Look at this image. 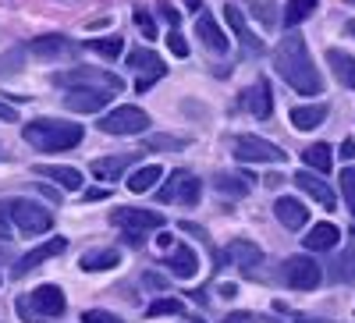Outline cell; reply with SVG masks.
<instances>
[{"label":"cell","mask_w":355,"mask_h":323,"mask_svg":"<svg viewBox=\"0 0 355 323\" xmlns=\"http://www.w3.org/2000/svg\"><path fill=\"white\" fill-rule=\"evenodd\" d=\"M348 36H355V18L348 21Z\"/></svg>","instance_id":"51"},{"label":"cell","mask_w":355,"mask_h":323,"mask_svg":"<svg viewBox=\"0 0 355 323\" xmlns=\"http://www.w3.org/2000/svg\"><path fill=\"white\" fill-rule=\"evenodd\" d=\"M291 182L299 185V189H302L313 202H320L323 210H334V207H338V195H334V189H331L327 182H320V174H316V171H309V167H306V171L295 174Z\"/></svg>","instance_id":"12"},{"label":"cell","mask_w":355,"mask_h":323,"mask_svg":"<svg viewBox=\"0 0 355 323\" xmlns=\"http://www.w3.org/2000/svg\"><path fill=\"white\" fill-rule=\"evenodd\" d=\"M341 195H345L348 213L355 217V171H352V167H345V171H341Z\"/></svg>","instance_id":"34"},{"label":"cell","mask_w":355,"mask_h":323,"mask_svg":"<svg viewBox=\"0 0 355 323\" xmlns=\"http://www.w3.org/2000/svg\"><path fill=\"white\" fill-rule=\"evenodd\" d=\"M117 263H121V252L117 249H89V252H82L78 267L85 274H103V270H114Z\"/></svg>","instance_id":"23"},{"label":"cell","mask_w":355,"mask_h":323,"mask_svg":"<svg viewBox=\"0 0 355 323\" xmlns=\"http://www.w3.org/2000/svg\"><path fill=\"white\" fill-rule=\"evenodd\" d=\"M302 164H306L309 171H316V174H327V171L334 167L331 146H327V142H313V146H306V150H302Z\"/></svg>","instance_id":"29"},{"label":"cell","mask_w":355,"mask_h":323,"mask_svg":"<svg viewBox=\"0 0 355 323\" xmlns=\"http://www.w3.org/2000/svg\"><path fill=\"white\" fill-rule=\"evenodd\" d=\"M157 8H160V15H164V21H167L171 28H178V25H182V11H174V8L167 4V0H160Z\"/></svg>","instance_id":"42"},{"label":"cell","mask_w":355,"mask_h":323,"mask_svg":"<svg viewBox=\"0 0 355 323\" xmlns=\"http://www.w3.org/2000/svg\"><path fill=\"white\" fill-rule=\"evenodd\" d=\"M146 146H150V150H185L189 139H178V135H153Z\"/></svg>","instance_id":"37"},{"label":"cell","mask_w":355,"mask_h":323,"mask_svg":"<svg viewBox=\"0 0 355 323\" xmlns=\"http://www.w3.org/2000/svg\"><path fill=\"white\" fill-rule=\"evenodd\" d=\"M8 210H11V220L25 234H46L53 227V213L46 207H40V202H33V199H11Z\"/></svg>","instance_id":"7"},{"label":"cell","mask_w":355,"mask_h":323,"mask_svg":"<svg viewBox=\"0 0 355 323\" xmlns=\"http://www.w3.org/2000/svg\"><path fill=\"white\" fill-rule=\"evenodd\" d=\"M352 263H355V245H352L341 259L331 263V267H334V270H331V281H348V277H352Z\"/></svg>","instance_id":"35"},{"label":"cell","mask_w":355,"mask_h":323,"mask_svg":"<svg viewBox=\"0 0 355 323\" xmlns=\"http://www.w3.org/2000/svg\"><path fill=\"white\" fill-rule=\"evenodd\" d=\"M274 217L288 227V231H299V227H306V220H309V210L302 207L299 199H291V195H281L277 202H274Z\"/></svg>","instance_id":"16"},{"label":"cell","mask_w":355,"mask_h":323,"mask_svg":"<svg viewBox=\"0 0 355 323\" xmlns=\"http://www.w3.org/2000/svg\"><path fill=\"white\" fill-rule=\"evenodd\" d=\"M274 68L277 75L291 85L299 96H323V78L320 71L313 68V57H309V46L299 33H291L277 43L274 50Z\"/></svg>","instance_id":"1"},{"label":"cell","mask_w":355,"mask_h":323,"mask_svg":"<svg viewBox=\"0 0 355 323\" xmlns=\"http://www.w3.org/2000/svg\"><path fill=\"white\" fill-rule=\"evenodd\" d=\"M132 21H135V28H139V33H142L146 40H157V21H153V15H150V11H142V8H135Z\"/></svg>","instance_id":"36"},{"label":"cell","mask_w":355,"mask_h":323,"mask_svg":"<svg viewBox=\"0 0 355 323\" xmlns=\"http://www.w3.org/2000/svg\"><path fill=\"white\" fill-rule=\"evenodd\" d=\"M61 252H68V238H50V242H43V245H36L33 252H25L21 259H18V267H15V277H25L28 270H36L40 263H46V259H53V256H61Z\"/></svg>","instance_id":"13"},{"label":"cell","mask_w":355,"mask_h":323,"mask_svg":"<svg viewBox=\"0 0 355 323\" xmlns=\"http://www.w3.org/2000/svg\"><path fill=\"white\" fill-rule=\"evenodd\" d=\"M160 178H164V167H160V164H142L139 171H132V174H128V192H135V195L153 192Z\"/></svg>","instance_id":"27"},{"label":"cell","mask_w":355,"mask_h":323,"mask_svg":"<svg viewBox=\"0 0 355 323\" xmlns=\"http://www.w3.org/2000/svg\"><path fill=\"white\" fill-rule=\"evenodd\" d=\"M132 160H135L132 153H121V157H103V160H93V164H89V171H93V178H100V182H117Z\"/></svg>","instance_id":"26"},{"label":"cell","mask_w":355,"mask_h":323,"mask_svg":"<svg viewBox=\"0 0 355 323\" xmlns=\"http://www.w3.org/2000/svg\"><path fill=\"white\" fill-rule=\"evenodd\" d=\"M82 323H121L114 313H103V309H89V313H82Z\"/></svg>","instance_id":"40"},{"label":"cell","mask_w":355,"mask_h":323,"mask_svg":"<svg viewBox=\"0 0 355 323\" xmlns=\"http://www.w3.org/2000/svg\"><path fill=\"white\" fill-rule=\"evenodd\" d=\"M0 238H11V210H8V202H0Z\"/></svg>","instance_id":"43"},{"label":"cell","mask_w":355,"mask_h":323,"mask_svg":"<svg viewBox=\"0 0 355 323\" xmlns=\"http://www.w3.org/2000/svg\"><path fill=\"white\" fill-rule=\"evenodd\" d=\"M234 160L239 164H281L284 150L270 139H259V135H239L234 139Z\"/></svg>","instance_id":"6"},{"label":"cell","mask_w":355,"mask_h":323,"mask_svg":"<svg viewBox=\"0 0 355 323\" xmlns=\"http://www.w3.org/2000/svg\"><path fill=\"white\" fill-rule=\"evenodd\" d=\"M28 309H33V316H43V320H53V316H64L68 302H64V291L57 284H40L33 295L25 299Z\"/></svg>","instance_id":"10"},{"label":"cell","mask_w":355,"mask_h":323,"mask_svg":"<svg viewBox=\"0 0 355 323\" xmlns=\"http://www.w3.org/2000/svg\"><path fill=\"white\" fill-rule=\"evenodd\" d=\"M316 11V0H288L284 4V25L295 28V25H302L306 18H313Z\"/></svg>","instance_id":"30"},{"label":"cell","mask_w":355,"mask_h":323,"mask_svg":"<svg viewBox=\"0 0 355 323\" xmlns=\"http://www.w3.org/2000/svg\"><path fill=\"white\" fill-rule=\"evenodd\" d=\"M146 128H150V114L132 103H121L100 117V132H107V135H142Z\"/></svg>","instance_id":"4"},{"label":"cell","mask_w":355,"mask_h":323,"mask_svg":"<svg viewBox=\"0 0 355 323\" xmlns=\"http://www.w3.org/2000/svg\"><path fill=\"white\" fill-rule=\"evenodd\" d=\"M100 199H107V189H89L85 192V202H100Z\"/></svg>","instance_id":"46"},{"label":"cell","mask_w":355,"mask_h":323,"mask_svg":"<svg viewBox=\"0 0 355 323\" xmlns=\"http://www.w3.org/2000/svg\"><path fill=\"white\" fill-rule=\"evenodd\" d=\"M33 171L40 174V178L57 182V185L68 189V192H78V189H82V174H78L75 167H64V164H36Z\"/></svg>","instance_id":"18"},{"label":"cell","mask_w":355,"mask_h":323,"mask_svg":"<svg viewBox=\"0 0 355 323\" xmlns=\"http://www.w3.org/2000/svg\"><path fill=\"white\" fill-rule=\"evenodd\" d=\"M288 117H291V128L313 132V128H320L323 121H327V103H306V107H295Z\"/></svg>","instance_id":"22"},{"label":"cell","mask_w":355,"mask_h":323,"mask_svg":"<svg viewBox=\"0 0 355 323\" xmlns=\"http://www.w3.org/2000/svg\"><path fill=\"white\" fill-rule=\"evenodd\" d=\"M167 270H171V277L189 281V277L199 274V259H196V252H192L189 245H178V249L167 256Z\"/></svg>","instance_id":"25"},{"label":"cell","mask_w":355,"mask_h":323,"mask_svg":"<svg viewBox=\"0 0 355 323\" xmlns=\"http://www.w3.org/2000/svg\"><path fill=\"white\" fill-rule=\"evenodd\" d=\"M341 157H345V160H355V142H352V139L341 142Z\"/></svg>","instance_id":"47"},{"label":"cell","mask_w":355,"mask_h":323,"mask_svg":"<svg viewBox=\"0 0 355 323\" xmlns=\"http://www.w3.org/2000/svg\"><path fill=\"white\" fill-rule=\"evenodd\" d=\"M146 284H150V288H164L167 281H164V277H157V274H146Z\"/></svg>","instance_id":"49"},{"label":"cell","mask_w":355,"mask_h":323,"mask_svg":"<svg viewBox=\"0 0 355 323\" xmlns=\"http://www.w3.org/2000/svg\"><path fill=\"white\" fill-rule=\"evenodd\" d=\"M53 85L61 89H110V93H121L125 82L110 75V71H100V68H68V71H53L50 75Z\"/></svg>","instance_id":"3"},{"label":"cell","mask_w":355,"mask_h":323,"mask_svg":"<svg viewBox=\"0 0 355 323\" xmlns=\"http://www.w3.org/2000/svg\"><path fill=\"white\" fill-rule=\"evenodd\" d=\"M25 142L40 153H64V150H75L82 142V125H71V121H57V117H36L21 128Z\"/></svg>","instance_id":"2"},{"label":"cell","mask_w":355,"mask_h":323,"mask_svg":"<svg viewBox=\"0 0 355 323\" xmlns=\"http://www.w3.org/2000/svg\"><path fill=\"white\" fill-rule=\"evenodd\" d=\"M323 281V270L313 256H288L284 259V284L295 291H313Z\"/></svg>","instance_id":"9"},{"label":"cell","mask_w":355,"mask_h":323,"mask_svg":"<svg viewBox=\"0 0 355 323\" xmlns=\"http://www.w3.org/2000/svg\"><path fill=\"white\" fill-rule=\"evenodd\" d=\"M227 259H234L242 267V274H256V267H259V259H263V252L252 245V242H245V238H234V242H227Z\"/></svg>","instance_id":"20"},{"label":"cell","mask_w":355,"mask_h":323,"mask_svg":"<svg viewBox=\"0 0 355 323\" xmlns=\"http://www.w3.org/2000/svg\"><path fill=\"white\" fill-rule=\"evenodd\" d=\"M128 68H135L139 78H164V71H167L160 57L153 50H146V46H139V50L128 53Z\"/></svg>","instance_id":"21"},{"label":"cell","mask_w":355,"mask_h":323,"mask_svg":"<svg viewBox=\"0 0 355 323\" xmlns=\"http://www.w3.org/2000/svg\"><path fill=\"white\" fill-rule=\"evenodd\" d=\"M224 18H227V25H231L234 40H242V46H245L249 53H259V50H263V40H256V36H252V28H249L245 15H242L239 8H234V4H224Z\"/></svg>","instance_id":"17"},{"label":"cell","mask_w":355,"mask_h":323,"mask_svg":"<svg viewBox=\"0 0 355 323\" xmlns=\"http://www.w3.org/2000/svg\"><path fill=\"white\" fill-rule=\"evenodd\" d=\"M89 50H96L100 57H121L125 53V40L121 36H103V40H89Z\"/></svg>","instance_id":"32"},{"label":"cell","mask_w":355,"mask_h":323,"mask_svg":"<svg viewBox=\"0 0 355 323\" xmlns=\"http://www.w3.org/2000/svg\"><path fill=\"white\" fill-rule=\"evenodd\" d=\"M0 121H8V125H15V121H18V110H15L11 103H0Z\"/></svg>","instance_id":"44"},{"label":"cell","mask_w":355,"mask_h":323,"mask_svg":"<svg viewBox=\"0 0 355 323\" xmlns=\"http://www.w3.org/2000/svg\"><path fill=\"white\" fill-rule=\"evenodd\" d=\"M199 195H202V182L196 178L192 171H185V167L171 171L167 185L157 189V199H160V202H182V207H196Z\"/></svg>","instance_id":"5"},{"label":"cell","mask_w":355,"mask_h":323,"mask_svg":"<svg viewBox=\"0 0 355 323\" xmlns=\"http://www.w3.org/2000/svg\"><path fill=\"white\" fill-rule=\"evenodd\" d=\"M245 110L252 117H259V121H266L274 110V100H270V85H266V78H256L249 89H245Z\"/></svg>","instance_id":"15"},{"label":"cell","mask_w":355,"mask_h":323,"mask_svg":"<svg viewBox=\"0 0 355 323\" xmlns=\"http://www.w3.org/2000/svg\"><path fill=\"white\" fill-rule=\"evenodd\" d=\"M160 249H171V231H160V238H157Z\"/></svg>","instance_id":"50"},{"label":"cell","mask_w":355,"mask_h":323,"mask_svg":"<svg viewBox=\"0 0 355 323\" xmlns=\"http://www.w3.org/2000/svg\"><path fill=\"white\" fill-rule=\"evenodd\" d=\"M220 295L224 299H234V295H239V284H220Z\"/></svg>","instance_id":"48"},{"label":"cell","mask_w":355,"mask_h":323,"mask_svg":"<svg viewBox=\"0 0 355 323\" xmlns=\"http://www.w3.org/2000/svg\"><path fill=\"white\" fill-rule=\"evenodd\" d=\"M214 189H217L220 195H231V199L249 195V182L239 178V174H217V178H214Z\"/></svg>","instance_id":"31"},{"label":"cell","mask_w":355,"mask_h":323,"mask_svg":"<svg viewBox=\"0 0 355 323\" xmlns=\"http://www.w3.org/2000/svg\"><path fill=\"white\" fill-rule=\"evenodd\" d=\"M110 224L121 227V231H128V238L139 242L142 231L164 227V213H157V210H135V207H117V210L110 213Z\"/></svg>","instance_id":"8"},{"label":"cell","mask_w":355,"mask_h":323,"mask_svg":"<svg viewBox=\"0 0 355 323\" xmlns=\"http://www.w3.org/2000/svg\"><path fill=\"white\" fill-rule=\"evenodd\" d=\"M18 61H21V50L4 53V57H0V75H15L18 71Z\"/></svg>","instance_id":"41"},{"label":"cell","mask_w":355,"mask_h":323,"mask_svg":"<svg viewBox=\"0 0 355 323\" xmlns=\"http://www.w3.org/2000/svg\"><path fill=\"white\" fill-rule=\"evenodd\" d=\"M28 50H33L36 57H43V61H50V57H61V53H71L75 43L61 33H50V36H36L33 43H28Z\"/></svg>","instance_id":"24"},{"label":"cell","mask_w":355,"mask_h":323,"mask_svg":"<svg viewBox=\"0 0 355 323\" xmlns=\"http://www.w3.org/2000/svg\"><path fill=\"white\" fill-rule=\"evenodd\" d=\"M167 46H171V53H174V57H189V43H185V36L178 33V28H171V36H167Z\"/></svg>","instance_id":"39"},{"label":"cell","mask_w":355,"mask_h":323,"mask_svg":"<svg viewBox=\"0 0 355 323\" xmlns=\"http://www.w3.org/2000/svg\"><path fill=\"white\" fill-rule=\"evenodd\" d=\"M327 64H331L334 78L345 85V89H355V57H352L348 50L331 46V50H327Z\"/></svg>","instance_id":"19"},{"label":"cell","mask_w":355,"mask_h":323,"mask_svg":"<svg viewBox=\"0 0 355 323\" xmlns=\"http://www.w3.org/2000/svg\"><path fill=\"white\" fill-rule=\"evenodd\" d=\"M182 309H185L182 299H153L150 309H146V316H150V320H157V316H178Z\"/></svg>","instance_id":"33"},{"label":"cell","mask_w":355,"mask_h":323,"mask_svg":"<svg viewBox=\"0 0 355 323\" xmlns=\"http://www.w3.org/2000/svg\"><path fill=\"white\" fill-rule=\"evenodd\" d=\"M196 36L202 40V46H206V50H214V53H227V50H231L227 33L217 25V18H214L210 11H206V8L196 15Z\"/></svg>","instance_id":"11"},{"label":"cell","mask_w":355,"mask_h":323,"mask_svg":"<svg viewBox=\"0 0 355 323\" xmlns=\"http://www.w3.org/2000/svg\"><path fill=\"white\" fill-rule=\"evenodd\" d=\"M338 238H341V231H338L334 224H313V231L302 238V245H306L309 252H327V249L338 245Z\"/></svg>","instance_id":"28"},{"label":"cell","mask_w":355,"mask_h":323,"mask_svg":"<svg viewBox=\"0 0 355 323\" xmlns=\"http://www.w3.org/2000/svg\"><path fill=\"white\" fill-rule=\"evenodd\" d=\"M110 100H114L110 89H68L64 107L75 110V114H96V110H103Z\"/></svg>","instance_id":"14"},{"label":"cell","mask_w":355,"mask_h":323,"mask_svg":"<svg viewBox=\"0 0 355 323\" xmlns=\"http://www.w3.org/2000/svg\"><path fill=\"white\" fill-rule=\"evenodd\" d=\"M252 15H256L266 28L277 25V18H274V4H270V0H252Z\"/></svg>","instance_id":"38"},{"label":"cell","mask_w":355,"mask_h":323,"mask_svg":"<svg viewBox=\"0 0 355 323\" xmlns=\"http://www.w3.org/2000/svg\"><path fill=\"white\" fill-rule=\"evenodd\" d=\"M224 323H256V316L252 313H231Z\"/></svg>","instance_id":"45"}]
</instances>
